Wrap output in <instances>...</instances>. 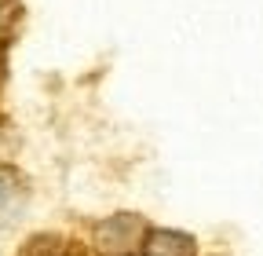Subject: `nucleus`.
<instances>
[{
  "mask_svg": "<svg viewBox=\"0 0 263 256\" xmlns=\"http://www.w3.org/2000/svg\"><path fill=\"white\" fill-rule=\"evenodd\" d=\"M194 238L179 231H150L143 242V256H194Z\"/></svg>",
  "mask_w": 263,
  "mask_h": 256,
  "instance_id": "2",
  "label": "nucleus"
},
{
  "mask_svg": "<svg viewBox=\"0 0 263 256\" xmlns=\"http://www.w3.org/2000/svg\"><path fill=\"white\" fill-rule=\"evenodd\" d=\"M143 220H136V216H110L106 223H99V242H103V249L106 252H114V256H124V252H132L139 242H143Z\"/></svg>",
  "mask_w": 263,
  "mask_h": 256,
  "instance_id": "1",
  "label": "nucleus"
}]
</instances>
